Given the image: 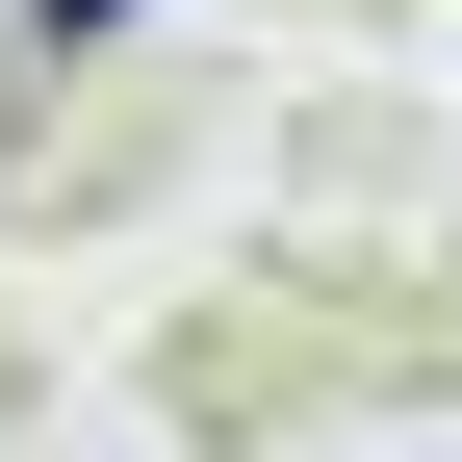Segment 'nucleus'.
Segmentation results:
<instances>
[{
    "instance_id": "nucleus-1",
    "label": "nucleus",
    "mask_w": 462,
    "mask_h": 462,
    "mask_svg": "<svg viewBox=\"0 0 462 462\" xmlns=\"http://www.w3.org/2000/svg\"><path fill=\"white\" fill-rule=\"evenodd\" d=\"M51 26H129V0H51Z\"/></svg>"
}]
</instances>
